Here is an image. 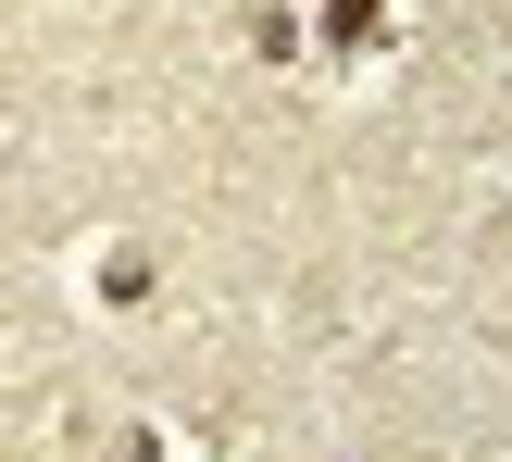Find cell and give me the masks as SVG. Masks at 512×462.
I'll return each mask as SVG.
<instances>
[{
	"instance_id": "obj_1",
	"label": "cell",
	"mask_w": 512,
	"mask_h": 462,
	"mask_svg": "<svg viewBox=\"0 0 512 462\" xmlns=\"http://www.w3.org/2000/svg\"><path fill=\"white\" fill-rule=\"evenodd\" d=\"M325 25H338V50H375V0H325Z\"/></svg>"
}]
</instances>
